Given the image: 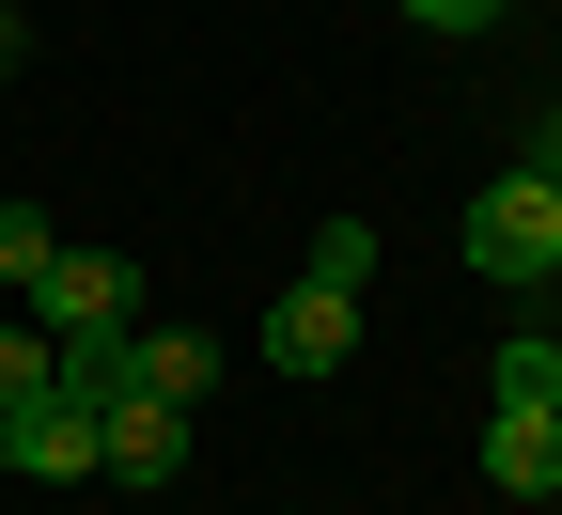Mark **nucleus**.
Returning a JSON list of instances; mask_svg holds the SVG:
<instances>
[{
    "label": "nucleus",
    "mask_w": 562,
    "mask_h": 515,
    "mask_svg": "<svg viewBox=\"0 0 562 515\" xmlns=\"http://www.w3.org/2000/svg\"><path fill=\"white\" fill-rule=\"evenodd\" d=\"M469 266L501 281V298H547V281H562V188H547L531 157L469 188Z\"/></svg>",
    "instance_id": "obj_1"
},
{
    "label": "nucleus",
    "mask_w": 562,
    "mask_h": 515,
    "mask_svg": "<svg viewBox=\"0 0 562 515\" xmlns=\"http://www.w3.org/2000/svg\"><path fill=\"white\" fill-rule=\"evenodd\" d=\"M32 328H47V344L140 328V266H125V250H47V266H32Z\"/></svg>",
    "instance_id": "obj_2"
},
{
    "label": "nucleus",
    "mask_w": 562,
    "mask_h": 515,
    "mask_svg": "<svg viewBox=\"0 0 562 515\" xmlns=\"http://www.w3.org/2000/svg\"><path fill=\"white\" fill-rule=\"evenodd\" d=\"M94 469H110V484H172V469H188V406H172V391H110V406H94Z\"/></svg>",
    "instance_id": "obj_3"
},
{
    "label": "nucleus",
    "mask_w": 562,
    "mask_h": 515,
    "mask_svg": "<svg viewBox=\"0 0 562 515\" xmlns=\"http://www.w3.org/2000/svg\"><path fill=\"white\" fill-rule=\"evenodd\" d=\"M266 359H281V376H344V359H360V298L281 281V298H266Z\"/></svg>",
    "instance_id": "obj_4"
},
{
    "label": "nucleus",
    "mask_w": 562,
    "mask_h": 515,
    "mask_svg": "<svg viewBox=\"0 0 562 515\" xmlns=\"http://www.w3.org/2000/svg\"><path fill=\"white\" fill-rule=\"evenodd\" d=\"M0 469H32V484H94V406L47 376V391L16 406V437H0Z\"/></svg>",
    "instance_id": "obj_5"
},
{
    "label": "nucleus",
    "mask_w": 562,
    "mask_h": 515,
    "mask_svg": "<svg viewBox=\"0 0 562 515\" xmlns=\"http://www.w3.org/2000/svg\"><path fill=\"white\" fill-rule=\"evenodd\" d=\"M562 469V406H484V500H547Z\"/></svg>",
    "instance_id": "obj_6"
},
{
    "label": "nucleus",
    "mask_w": 562,
    "mask_h": 515,
    "mask_svg": "<svg viewBox=\"0 0 562 515\" xmlns=\"http://www.w3.org/2000/svg\"><path fill=\"white\" fill-rule=\"evenodd\" d=\"M125 391L203 406V391H220V344H203V328H125Z\"/></svg>",
    "instance_id": "obj_7"
},
{
    "label": "nucleus",
    "mask_w": 562,
    "mask_h": 515,
    "mask_svg": "<svg viewBox=\"0 0 562 515\" xmlns=\"http://www.w3.org/2000/svg\"><path fill=\"white\" fill-rule=\"evenodd\" d=\"M484 406H562V344H547V328H516L501 359H484Z\"/></svg>",
    "instance_id": "obj_8"
},
{
    "label": "nucleus",
    "mask_w": 562,
    "mask_h": 515,
    "mask_svg": "<svg viewBox=\"0 0 562 515\" xmlns=\"http://www.w3.org/2000/svg\"><path fill=\"white\" fill-rule=\"evenodd\" d=\"M297 281H328V298H360V281H375V219H328V235L297 250Z\"/></svg>",
    "instance_id": "obj_9"
},
{
    "label": "nucleus",
    "mask_w": 562,
    "mask_h": 515,
    "mask_svg": "<svg viewBox=\"0 0 562 515\" xmlns=\"http://www.w3.org/2000/svg\"><path fill=\"white\" fill-rule=\"evenodd\" d=\"M32 391H47V328H0V437H16Z\"/></svg>",
    "instance_id": "obj_10"
},
{
    "label": "nucleus",
    "mask_w": 562,
    "mask_h": 515,
    "mask_svg": "<svg viewBox=\"0 0 562 515\" xmlns=\"http://www.w3.org/2000/svg\"><path fill=\"white\" fill-rule=\"evenodd\" d=\"M63 235H47V203H0V281H16V298H32V266H47Z\"/></svg>",
    "instance_id": "obj_11"
},
{
    "label": "nucleus",
    "mask_w": 562,
    "mask_h": 515,
    "mask_svg": "<svg viewBox=\"0 0 562 515\" xmlns=\"http://www.w3.org/2000/svg\"><path fill=\"white\" fill-rule=\"evenodd\" d=\"M406 16H422V32H501L516 0H406Z\"/></svg>",
    "instance_id": "obj_12"
},
{
    "label": "nucleus",
    "mask_w": 562,
    "mask_h": 515,
    "mask_svg": "<svg viewBox=\"0 0 562 515\" xmlns=\"http://www.w3.org/2000/svg\"><path fill=\"white\" fill-rule=\"evenodd\" d=\"M516 157H531V172H547V188H562V110H547V125H531V141H516Z\"/></svg>",
    "instance_id": "obj_13"
},
{
    "label": "nucleus",
    "mask_w": 562,
    "mask_h": 515,
    "mask_svg": "<svg viewBox=\"0 0 562 515\" xmlns=\"http://www.w3.org/2000/svg\"><path fill=\"white\" fill-rule=\"evenodd\" d=\"M16 47H32V32H16V16H0V79H16Z\"/></svg>",
    "instance_id": "obj_14"
},
{
    "label": "nucleus",
    "mask_w": 562,
    "mask_h": 515,
    "mask_svg": "<svg viewBox=\"0 0 562 515\" xmlns=\"http://www.w3.org/2000/svg\"><path fill=\"white\" fill-rule=\"evenodd\" d=\"M547 500H562V469H547Z\"/></svg>",
    "instance_id": "obj_15"
},
{
    "label": "nucleus",
    "mask_w": 562,
    "mask_h": 515,
    "mask_svg": "<svg viewBox=\"0 0 562 515\" xmlns=\"http://www.w3.org/2000/svg\"><path fill=\"white\" fill-rule=\"evenodd\" d=\"M0 16H16V0H0Z\"/></svg>",
    "instance_id": "obj_16"
}]
</instances>
